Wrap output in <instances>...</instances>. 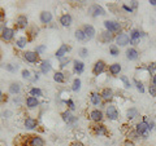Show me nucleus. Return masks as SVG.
Segmentation results:
<instances>
[{"label": "nucleus", "mask_w": 156, "mask_h": 146, "mask_svg": "<svg viewBox=\"0 0 156 146\" xmlns=\"http://www.w3.org/2000/svg\"><path fill=\"white\" fill-rule=\"evenodd\" d=\"M135 131L139 133L140 138H148L150 137V125L148 123H146V121H139L138 124L135 125Z\"/></svg>", "instance_id": "nucleus-1"}, {"label": "nucleus", "mask_w": 156, "mask_h": 146, "mask_svg": "<svg viewBox=\"0 0 156 146\" xmlns=\"http://www.w3.org/2000/svg\"><path fill=\"white\" fill-rule=\"evenodd\" d=\"M104 27L107 31H109L112 34H121V30H122V27H121V23L117 22V21H104Z\"/></svg>", "instance_id": "nucleus-2"}, {"label": "nucleus", "mask_w": 156, "mask_h": 146, "mask_svg": "<svg viewBox=\"0 0 156 146\" xmlns=\"http://www.w3.org/2000/svg\"><path fill=\"white\" fill-rule=\"evenodd\" d=\"M61 118H62V120H64L68 125H72V127H76V124H77V121H78V118L73 115L69 110L64 111V113L61 114Z\"/></svg>", "instance_id": "nucleus-3"}, {"label": "nucleus", "mask_w": 156, "mask_h": 146, "mask_svg": "<svg viewBox=\"0 0 156 146\" xmlns=\"http://www.w3.org/2000/svg\"><path fill=\"white\" fill-rule=\"evenodd\" d=\"M92 133H94L95 136H98V137H100V136H109L108 129H107L105 125L101 124V123H98L95 125H92Z\"/></svg>", "instance_id": "nucleus-4"}, {"label": "nucleus", "mask_w": 156, "mask_h": 146, "mask_svg": "<svg viewBox=\"0 0 156 146\" xmlns=\"http://www.w3.org/2000/svg\"><path fill=\"white\" fill-rule=\"evenodd\" d=\"M27 146H44V140L41 136L34 134V136H29V138L26 140Z\"/></svg>", "instance_id": "nucleus-5"}, {"label": "nucleus", "mask_w": 156, "mask_h": 146, "mask_svg": "<svg viewBox=\"0 0 156 146\" xmlns=\"http://www.w3.org/2000/svg\"><path fill=\"white\" fill-rule=\"evenodd\" d=\"M13 38H14V30L11 27H5L0 32V39H2L3 41H12Z\"/></svg>", "instance_id": "nucleus-6"}, {"label": "nucleus", "mask_w": 156, "mask_h": 146, "mask_svg": "<svg viewBox=\"0 0 156 146\" xmlns=\"http://www.w3.org/2000/svg\"><path fill=\"white\" fill-rule=\"evenodd\" d=\"M105 69H107L105 62H104V61H101V60H99V61H96V62H95L94 67H92V74L96 75V76H99L100 74H103V72L105 71Z\"/></svg>", "instance_id": "nucleus-7"}, {"label": "nucleus", "mask_w": 156, "mask_h": 146, "mask_svg": "<svg viewBox=\"0 0 156 146\" xmlns=\"http://www.w3.org/2000/svg\"><path fill=\"white\" fill-rule=\"evenodd\" d=\"M105 115L109 120H117L119 119V111H117L115 105H108L105 109Z\"/></svg>", "instance_id": "nucleus-8"}, {"label": "nucleus", "mask_w": 156, "mask_h": 146, "mask_svg": "<svg viewBox=\"0 0 156 146\" xmlns=\"http://www.w3.org/2000/svg\"><path fill=\"white\" fill-rule=\"evenodd\" d=\"M115 40L117 43V45L125 47V45H128L130 43V36L128 35V34H125V32H121V34H119V35L115 38Z\"/></svg>", "instance_id": "nucleus-9"}, {"label": "nucleus", "mask_w": 156, "mask_h": 146, "mask_svg": "<svg viewBox=\"0 0 156 146\" xmlns=\"http://www.w3.org/2000/svg\"><path fill=\"white\" fill-rule=\"evenodd\" d=\"M23 60L30 62V64H37L39 61V55L35 51H27L23 53Z\"/></svg>", "instance_id": "nucleus-10"}, {"label": "nucleus", "mask_w": 156, "mask_h": 146, "mask_svg": "<svg viewBox=\"0 0 156 146\" xmlns=\"http://www.w3.org/2000/svg\"><path fill=\"white\" fill-rule=\"evenodd\" d=\"M89 14L91 17H99V16H104L105 14V11L100 5H98V4H94V5H91L89 8Z\"/></svg>", "instance_id": "nucleus-11"}, {"label": "nucleus", "mask_w": 156, "mask_h": 146, "mask_svg": "<svg viewBox=\"0 0 156 146\" xmlns=\"http://www.w3.org/2000/svg\"><path fill=\"white\" fill-rule=\"evenodd\" d=\"M89 116H90V119H91L92 121H95L96 124H98V123H100V121L104 119V115H103V113H101L99 109L91 110V111H90V114H89Z\"/></svg>", "instance_id": "nucleus-12"}, {"label": "nucleus", "mask_w": 156, "mask_h": 146, "mask_svg": "<svg viewBox=\"0 0 156 146\" xmlns=\"http://www.w3.org/2000/svg\"><path fill=\"white\" fill-rule=\"evenodd\" d=\"M113 39H115L113 34L109 32V31H107V30L103 31V32H100V35H99V41L103 43V44H108V43H111Z\"/></svg>", "instance_id": "nucleus-13"}, {"label": "nucleus", "mask_w": 156, "mask_h": 146, "mask_svg": "<svg viewBox=\"0 0 156 146\" xmlns=\"http://www.w3.org/2000/svg\"><path fill=\"white\" fill-rule=\"evenodd\" d=\"M70 49H72V48L68 45V44H62V45L56 51L55 55H56V57L58 58V60H61V58L65 57V55H68V53L70 52Z\"/></svg>", "instance_id": "nucleus-14"}, {"label": "nucleus", "mask_w": 156, "mask_h": 146, "mask_svg": "<svg viewBox=\"0 0 156 146\" xmlns=\"http://www.w3.org/2000/svg\"><path fill=\"white\" fill-rule=\"evenodd\" d=\"M100 96H101V100H103L104 102H109V101L113 100V97H115L113 91H112L111 88H104L100 92Z\"/></svg>", "instance_id": "nucleus-15"}, {"label": "nucleus", "mask_w": 156, "mask_h": 146, "mask_svg": "<svg viewBox=\"0 0 156 146\" xmlns=\"http://www.w3.org/2000/svg\"><path fill=\"white\" fill-rule=\"evenodd\" d=\"M142 35H143V32H140L139 30H136V28L131 30L130 31V43L131 44H134V45H136L139 43V39H140Z\"/></svg>", "instance_id": "nucleus-16"}, {"label": "nucleus", "mask_w": 156, "mask_h": 146, "mask_svg": "<svg viewBox=\"0 0 156 146\" xmlns=\"http://www.w3.org/2000/svg\"><path fill=\"white\" fill-rule=\"evenodd\" d=\"M23 125H25V128L26 129H35L38 127V120L37 119H34V118H26L25 120H23Z\"/></svg>", "instance_id": "nucleus-17"}, {"label": "nucleus", "mask_w": 156, "mask_h": 146, "mask_svg": "<svg viewBox=\"0 0 156 146\" xmlns=\"http://www.w3.org/2000/svg\"><path fill=\"white\" fill-rule=\"evenodd\" d=\"M72 21H73V18L69 13H65V14H62V16L60 17V19H58V22L61 23V26H64V27H69L72 25Z\"/></svg>", "instance_id": "nucleus-18"}, {"label": "nucleus", "mask_w": 156, "mask_h": 146, "mask_svg": "<svg viewBox=\"0 0 156 146\" xmlns=\"http://www.w3.org/2000/svg\"><path fill=\"white\" fill-rule=\"evenodd\" d=\"M16 27L17 28H26L27 27V17L21 14V16H18L17 19H16Z\"/></svg>", "instance_id": "nucleus-19"}, {"label": "nucleus", "mask_w": 156, "mask_h": 146, "mask_svg": "<svg viewBox=\"0 0 156 146\" xmlns=\"http://www.w3.org/2000/svg\"><path fill=\"white\" fill-rule=\"evenodd\" d=\"M90 101H91V104L94 106H100L101 102H103L100 93H98V92H92L91 96H90Z\"/></svg>", "instance_id": "nucleus-20"}, {"label": "nucleus", "mask_w": 156, "mask_h": 146, "mask_svg": "<svg viewBox=\"0 0 156 146\" xmlns=\"http://www.w3.org/2000/svg\"><path fill=\"white\" fill-rule=\"evenodd\" d=\"M83 31L86 34V38L89 39V40H91V39H94L95 38V28L94 26H91V25H85L83 26Z\"/></svg>", "instance_id": "nucleus-21"}, {"label": "nucleus", "mask_w": 156, "mask_h": 146, "mask_svg": "<svg viewBox=\"0 0 156 146\" xmlns=\"http://www.w3.org/2000/svg\"><path fill=\"white\" fill-rule=\"evenodd\" d=\"M138 56H139V53L135 48H128V49H126V58H128V60L135 61L136 58H138Z\"/></svg>", "instance_id": "nucleus-22"}, {"label": "nucleus", "mask_w": 156, "mask_h": 146, "mask_svg": "<svg viewBox=\"0 0 156 146\" xmlns=\"http://www.w3.org/2000/svg\"><path fill=\"white\" fill-rule=\"evenodd\" d=\"M39 19H41L42 23H46L47 25V23H50L52 21V13L47 12V11H43L41 13V16H39Z\"/></svg>", "instance_id": "nucleus-23"}, {"label": "nucleus", "mask_w": 156, "mask_h": 146, "mask_svg": "<svg viewBox=\"0 0 156 146\" xmlns=\"http://www.w3.org/2000/svg\"><path fill=\"white\" fill-rule=\"evenodd\" d=\"M73 67H74V71L77 74H82L85 71V64L82 61H78V60H74L73 61Z\"/></svg>", "instance_id": "nucleus-24"}, {"label": "nucleus", "mask_w": 156, "mask_h": 146, "mask_svg": "<svg viewBox=\"0 0 156 146\" xmlns=\"http://www.w3.org/2000/svg\"><path fill=\"white\" fill-rule=\"evenodd\" d=\"M25 102H26V106H27L29 109H34V108H37V106H39L38 98H37V97H33V96L27 97Z\"/></svg>", "instance_id": "nucleus-25"}, {"label": "nucleus", "mask_w": 156, "mask_h": 146, "mask_svg": "<svg viewBox=\"0 0 156 146\" xmlns=\"http://www.w3.org/2000/svg\"><path fill=\"white\" fill-rule=\"evenodd\" d=\"M52 66H51V62L50 61H42L41 62V72L42 74H48L51 71Z\"/></svg>", "instance_id": "nucleus-26"}, {"label": "nucleus", "mask_w": 156, "mask_h": 146, "mask_svg": "<svg viewBox=\"0 0 156 146\" xmlns=\"http://www.w3.org/2000/svg\"><path fill=\"white\" fill-rule=\"evenodd\" d=\"M20 92H21V84H20V83H12V84L9 85V93L18 95Z\"/></svg>", "instance_id": "nucleus-27"}, {"label": "nucleus", "mask_w": 156, "mask_h": 146, "mask_svg": "<svg viewBox=\"0 0 156 146\" xmlns=\"http://www.w3.org/2000/svg\"><path fill=\"white\" fill-rule=\"evenodd\" d=\"M128 140L133 141V142H134V141H139V140H140V136H139V133L135 131V128L129 131V133H128Z\"/></svg>", "instance_id": "nucleus-28"}, {"label": "nucleus", "mask_w": 156, "mask_h": 146, "mask_svg": "<svg viewBox=\"0 0 156 146\" xmlns=\"http://www.w3.org/2000/svg\"><path fill=\"white\" fill-rule=\"evenodd\" d=\"M120 71H121V65L120 64H113V65H109V72H111V75H119L120 74Z\"/></svg>", "instance_id": "nucleus-29"}, {"label": "nucleus", "mask_w": 156, "mask_h": 146, "mask_svg": "<svg viewBox=\"0 0 156 146\" xmlns=\"http://www.w3.org/2000/svg\"><path fill=\"white\" fill-rule=\"evenodd\" d=\"M74 36H76L77 40H80V41H85V40H87V38H86V34H85V31H83V28H78V30L76 31V34H74Z\"/></svg>", "instance_id": "nucleus-30"}, {"label": "nucleus", "mask_w": 156, "mask_h": 146, "mask_svg": "<svg viewBox=\"0 0 156 146\" xmlns=\"http://www.w3.org/2000/svg\"><path fill=\"white\" fill-rule=\"evenodd\" d=\"M53 80L57 83H64L65 81V74L61 71H56L55 75H53Z\"/></svg>", "instance_id": "nucleus-31"}, {"label": "nucleus", "mask_w": 156, "mask_h": 146, "mask_svg": "<svg viewBox=\"0 0 156 146\" xmlns=\"http://www.w3.org/2000/svg\"><path fill=\"white\" fill-rule=\"evenodd\" d=\"M138 116V110H136L135 108H130L128 111H126V118L128 119H134V118H136Z\"/></svg>", "instance_id": "nucleus-32"}, {"label": "nucleus", "mask_w": 156, "mask_h": 146, "mask_svg": "<svg viewBox=\"0 0 156 146\" xmlns=\"http://www.w3.org/2000/svg\"><path fill=\"white\" fill-rule=\"evenodd\" d=\"M27 43H29V39L25 38V36H22V38H18L17 40H16V45L18 48H25Z\"/></svg>", "instance_id": "nucleus-33"}, {"label": "nucleus", "mask_w": 156, "mask_h": 146, "mask_svg": "<svg viewBox=\"0 0 156 146\" xmlns=\"http://www.w3.org/2000/svg\"><path fill=\"white\" fill-rule=\"evenodd\" d=\"M72 89L74 92H78L81 89V80L78 79V78H76L74 80H73V85H72Z\"/></svg>", "instance_id": "nucleus-34"}, {"label": "nucleus", "mask_w": 156, "mask_h": 146, "mask_svg": "<svg viewBox=\"0 0 156 146\" xmlns=\"http://www.w3.org/2000/svg\"><path fill=\"white\" fill-rule=\"evenodd\" d=\"M30 95L33 96V97H42L43 96V92H42V89H39V88H31L30 89Z\"/></svg>", "instance_id": "nucleus-35"}, {"label": "nucleus", "mask_w": 156, "mask_h": 146, "mask_svg": "<svg viewBox=\"0 0 156 146\" xmlns=\"http://www.w3.org/2000/svg\"><path fill=\"white\" fill-rule=\"evenodd\" d=\"M109 53H111V55L113 56V57H117V56L120 55V49H119V47H117V45H112V47L109 48Z\"/></svg>", "instance_id": "nucleus-36"}, {"label": "nucleus", "mask_w": 156, "mask_h": 146, "mask_svg": "<svg viewBox=\"0 0 156 146\" xmlns=\"http://www.w3.org/2000/svg\"><path fill=\"white\" fill-rule=\"evenodd\" d=\"M134 84H135L136 89H138L140 93H144V87H143V83H142V81H139V80L134 79Z\"/></svg>", "instance_id": "nucleus-37"}, {"label": "nucleus", "mask_w": 156, "mask_h": 146, "mask_svg": "<svg viewBox=\"0 0 156 146\" xmlns=\"http://www.w3.org/2000/svg\"><path fill=\"white\" fill-rule=\"evenodd\" d=\"M120 79H121V81H122L124 83V85H125V88H130V87H131V84H130V81H129V79H128V78H126V76H120Z\"/></svg>", "instance_id": "nucleus-38"}, {"label": "nucleus", "mask_w": 156, "mask_h": 146, "mask_svg": "<svg viewBox=\"0 0 156 146\" xmlns=\"http://www.w3.org/2000/svg\"><path fill=\"white\" fill-rule=\"evenodd\" d=\"M3 67H4V69H5V70L11 71V72H14V71L17 70V65L14 66V65H11V64H7V65H4Z\"/></svg>", "instance_id": "nucleus-39"}, {"label": "nucleus", "mask_w": 156, "mask_h": 146, "mask_svg": "<svg viewBox=\"0 0 156 146\" xmlns=\"http://www.w3.org/2000/svg\"><path fill=\"white\" fill-rule=\"evenodd\" d=\"M65 104L68 105V109H69V111H73L76 109V106H74V102H73L70 98H68L66 101H65Z\"/></svg>", "instance_id": "nucleus-40"}, {"label": "nucleus", "mask_w": 156, "mask_h": 146, "mask_svg": "<svg viewBox=\"0 0 156 146\" xmlns=\"http://www.w3.org/2000/svg\"><path fill=\"white\" fill-rule=\"evenodd\" d=\"M46 49H47V47H46L44 44H43V45H38V47L35 48V52L38 53V55H42V53L44 52Z\"/></svg>", "instance_id": "nucleus-41"}, {"label": "nucleus", "mask_w": 156, "mask_h": 146, "mask_svg": "<svg viewBox=\"0 0 156 146\" xmlns=\"http://www.w3.org/2000/svg\"><path fill=\"white\" fill-rule=\"evenodd\" d=\"M66 64H69V58H68V57L61 58V60H60V67H61V69H64V67L66 66Z\"/></svg>", "instance_id": "nucleus-42"}, {"label": "nucleus", "mask_w": 156, "mask_h": 146, "mask_svg": "<svg viewBox=\"0 0 156 146\" xmlns=\"http://www.w3.org/2000/svg\"><path fill=\"white\" fill-rule=\"evenodd\" d=\"M87 55H89V49H87V48H81L80 49V56L82 58H85V57H87Z\"/></svg>", "instance_id": "nucleus-43"}, {"label": "nucleus", "mask_w": 156, "mask_h": 146, "mask_svg": "<svg viewBox=\"0 0 156 146\" xmlns=\"http://www.w3.org/2000/svg\"><path fill=\"white\" fill-rule=\"evenodd\" d=\"M21 74H22V78H23V79H30V76H31V72L30 71H29V70H22V72H21Z\"/></svg>", "instance_id": "nucleus-44"}, {"label": "nucleus", "mask_w": 156, "mask_h": 146, "mask_svg": "<svg viewBox=\"0 0 156 146\" xmlns=\"http://www.w3.org/2000/svg\"><path fill=\"white\" fill-rule=\"evenodd\" d=\"M148 92H150V95L152 96V97H156V85H150V89H148Z\"/></svg>", "instance_id": "nucleus-45"}, {"label": "nucleus", "mask_w": 156, "mask_h": 146, "mask_svg": "<svg viewBox=\"0 0 156 146\" xmlns=\"http://www.w3.org/2000/svg\"><path fill=\"white\" fill-rule=\"evenodd\" d=\"M122 146H135V145H134V142H133V141H130V140H126L125 142H124V145H122Z\"/></svg>", "instance_id": "nucleus-46"}, {"label": "nucleus", "mask_w": 156, "mask_h": 146, "mask_svg": "<svg viewBox=\"0 0 156 146\" xmlns=\"http://www.w3.org/2000/svg\"><path fill=\"white\" fill-rule=\"evenodd\" d=\"M138 7V2H130V8L131 9H135Z\"/></svg>", "instance_id": "nucleus-47"}, {"label": "nucleus", "mask_w": 156, "mask_h": 146, "mask_svg": "<svg viewBox=\"0 0 156 146\" xmlns=\"http://www.w3.org/2000/svg\"><path fill=\"white\" fill-rule=\"evenodd\" d=\"M70 146H83V144L80 142V141H74V142H72Z\"/></svg>", "instance_id": "nucleus-48"}, {"label": "nucleus", "mask_w": 156, "mask_h": 146, "mask_svg": "<svg viewBox=\"0 0 156 146\" xmlns=\"http://www.w3.org/2000/svg\"><path fill=\"white\" fill-rule=\"evenodd\" d=\"M122 9H124V11H126V12H133V9H131L130 7H128V5H122Z\"/></svg>", "instance_id": "nucleus-49"}, {"label": "nucleus", "mask_w": 156, "mask_h": 146, "mask_svg": "<svg viewBox=\"0 0 156 146\" xmlns=\"http://www.w3.org/2000/svg\"><path fill=\"white\" fill-rule=\"evenodd\" d=\"M4 28H5V25H4V22H0V32H2Z\"/></svg>", "instance_id": "nucleus-50"}, {"label": "nucleus", "mask_w": 156, "mask_h": 146, "mask_svg": "<svg viewBox=\"0 0 156 146\" xmlns=\"http://www.w3.org/2000/svg\"><path fill=\"white\" fill-rule=\"evenodd\" d=\"M4 98H5V97H4V95H3V92L0 91V102H3L4 101Z\"/></svg>", "instance_id": "nucleus-51"}, {"label": "nucleus", "mask_w": 156, "mask_h": 146, "mask_svg": "<svg viewBox=\"0 0 156 146\" xmlns=\"http://www.w3.org/2000/svg\"><path fill=\"white\" fill-rule=\"evenodd\" d=\"M152 84H154V85H156V74L152 76Z\"/></svg>", "instance_id": "nucleus-52"}, {"label": "nucleus", "mask_w": 156, "mask_h": 146, "mask_svg": "<svg viewBox=\"0 0 156 146\" xmlns=\"http://www.w3.org/2000/svg\"><path fill=\"white\" fill-rule=\"evenodd\" d=\"M148 3L151 4V5H156V0H150Z\"/></svg>", "instance_id": "nucleus-53"}, {"label": "nucleus", "mask_w": 156, "mask_h": 146, "mask_svg": "<svg viewBox=\"0 0 156 146\" xmlns=\"http://www.w3.org/2000/svg\"><path fill=\"white\" fill-rule=\"evenodd\" d=\"M34 75H35V76H34V80H38L39 79V74H38V72H35Z\"/></svg>", "instance_id": "nucleus-54"}, {"label": "nucleus", "mask_w": 156, "mask_h": 146, "mask_svg": "<svg viewBox=\"0 0 156 146\" xmlns=\"http://www.w3.org/2000/svg\"><path fill=\"white\" fill-rule=\"evenodd\" d=\"M0 53H2V51H0Z\"/></svg>", "instance_id": "nucleus-55"}]
</instances>
